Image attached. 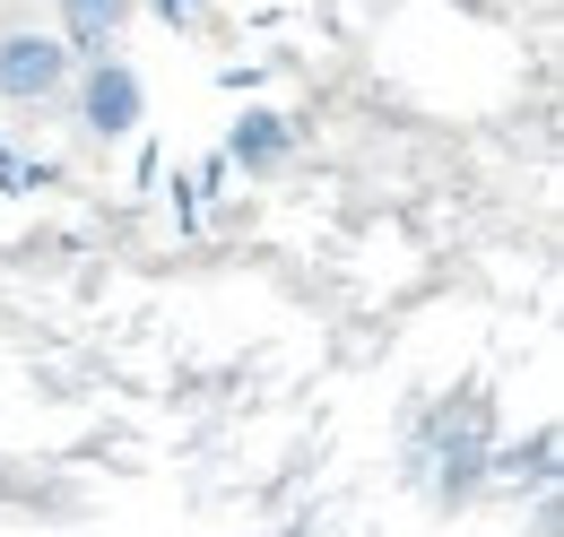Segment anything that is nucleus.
<instances>
[{
  "label": "nucleus",
  "instance_id": "obj_2",
  "mask_svg": "<svg viewBox=\"0 0 564 537\" xmlns=\"http://www.w3.org/2000/svg\"><path fill=\"white\" fill-rule=\"evenodd\" d=\"M70 44L62 35H44V26H9L0 35V105H18V113H35V105H62V87H70Z\"/></svg>",
  "mask_w": 564,
  "mask_h": 537
},
{
  "label": "nucleus",
  "instance_id": "obj_3",
  "mask_svg": "<svg viewBox=\"0 0 564 537\" xmlns=\"http://www.w3.org/2000/svg\"><path fill=\"white\" fill-rule=\"evenodd\" d=\"M140 18V0H62V44L70 62H96V53H122V26Z\"/></svg>",
  "mask_w": 564,
  "mask_h": 537
},
{
  "label": "nucleus",
  "instance_id": "obj_1",
  "mask_svg": "<svg viewBox=\"0 0 564 537\" xmlns=\"http://www.w3.org/2000/svg\"><path fill=\"white\" fill-rule=\"evenodd\" d=\"M62 96H70L78 139H96V147H113V139H131V131L148 122V87H140V69L122 62V53H96V62H78Z\"/></svg>",
  "mask_w": 564,
  "mask_h": 537
},
{
  "label": "nucleus",
  "instance_id": "obj_4",
  "mask_svg": "<svg viewBox=\"0 0 564 537\" xmlns=\"http://www.w3.org/2000/svg\"><path fill=\"white\" fill-rule=\"evenodd\" d=\"M226 156L243 165V174H279L286 156H295V122H286L279 105H243V122L226 139Z\"/></svg>",
  "mask_w": 564,
  "mask_h": 537
},
{
  "label": "nucleus",
  "instance_id": "obj_5",
  "mask_svg": "<svg viewBox=\"0 0 564 537\" xmlns=\"http://www.w3.org/2000/svg\"><path fill=\"white\" fill-rule=\"evenodd\" d=\"M148 9H156L165 26H183V18H200V0H148Z\"/></svg>",
  "mask_w": 564,
  "mask_h": 537
}]
</instances>
